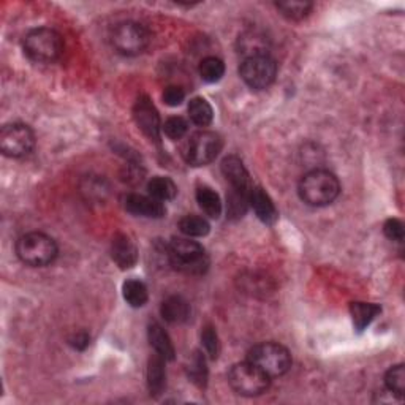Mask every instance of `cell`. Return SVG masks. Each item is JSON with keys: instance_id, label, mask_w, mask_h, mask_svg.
Returning <instances> with one entry per match:
<instances>
[{"instance_id": "cell-33", "label": "cell", "mask_w": 405, "mask_h": 405, "mask_svg": "<svg viewBox=\"0 0 405 405\" xmlns=\"http://www.w3.org/2000/svg\"><path fill=\"white\" fill-rule=\"evenodd\" d=\"M383 233L385 236L396 242L404 241V224L399 219H388L385 225H383Z\"/></svg>"}, {"instance_id": "cell-11", "label": "cell", "mask_w": 405, "mask_h": 405, "mask_svg": "<svg viewBox=\"0 0 405 405\" xmlns=\"http://www.w3.org/2000/svg\"><path fill=\"white\" fill-rule=\"evenodd\" d=\"M134 117L135 122L138 125V129L143 131V134L154 139V141H159L160 138V116L157 113L156 106L152 105V101L147 97H139L136 105L134 108Z\"/></svg>"}, {"instance_id": "cell-25", "label": "cell", "mask_w": 405, "mask_h": 405, "mask_svg": "<svg viewBox=\"0 0 405 405\" xmlns=\"http://www.w3.org/2000/svg\"><path fill=\"white\" fill-rule=\"evenodd\" d=\"M276 6L282 16L291 21L304 19L312 10V4L303 2V0H285V2H277Z\"/></svg>"}, {"instance_id": "cell-17", "label": "cell", "mask_w": 405, "mask_h": 405, "mask_svg": "<svg viewBox=\"0 0 405 405\" xmlns=\"http://www.w3.org/2000/svg\"><path fill=\"white\" fill-rule=\"evenodd\" d=\"M161 316L169 323H184L190 316V304L182 296H168L161 303Z\"/></svg>"}, {"instance_id": "cell-19", "label": "cell", "mask_w": 405, "mask_h": 405, "mask_svg": "<svg viewBox=\"0 0 405 405\" xmlns=\"http://www.w3.org/2000/svg\"><path fill=\"white\" fill-rule=\"evenodd\" d=\"M149 342L152 345V349L156 350L157 355H160L165 361L174 359V347L169 336L166 334V331L161 328L157 323H152L149 326Z\"/></svg>"}, {"instance_id": "cell-34", "label": "cell", "mask_w": 405, "mask_h": 405, "mask_svg": "<svg viewBox=\"0 0 405 405\" xmlns=\"http://www.w3.org/2000/svg\"><path fill=\"white\" fill-rule=\"evenodd\" d=\"M186 99V91L181 86H168L164 92V100L168 106H178Z\"/></svg>"}, {"instance_id": "cell-12", "label": "cell", "mask_w": 405, "mask_h": 405, "mask_svg": "<svg viewBox=\"0 0 405 405\" xmlns=\"http://www.w3.org/2000/svg\"><path fill=\"white\" fill-rule=\"evenodd\" d=\"M124 208L130 214L136 217L161 219L165 216V206L152 196H144L138 194H129L124 196Z\"/></svg>"}, {"instance_id": "cell-2", "label": "cell", "mask_w": 405, "mask_h": 405, "mask_svg": "<svg viewBox=\"0 0 405 405\" xmlns=\"http://www.w3.org/2000/svg\"><path fill=\"white\" fill-rule=\"evenodd\" d=\"M168 260L171 266L191 276L204 274L209 266V259L203 246L190 238H174L169 242Z\"/></svg>"}, {"instance_id": "cell-3", "label": "cell", "mask_w": 405, "mask_h": 405, "mask_svg": "<svg viewBox=\"0 0 405 405\" xmlns=\"http://www.w3.org/2000/svg\"><path fill=\"white\" fill-rule=\"evenodd\" d=\"M23 48L26 56L34 62H56L64 53V40L59 32L49 27H39L24 36Z\"/></svg>"}, {"instance_id": "cell-15", "label": "cell", "mask_w": 405, "mask_h": 405, "mask_svg": "<svg viewBox=\"0 0 405 405\" xmlns=\"http://www.w3.org/2000/svg\"><path fill=\"white\" fill-rule=\"evenodd\" d=\"M111 255L113 260L117 263V266L122 269L134 268L138 260V252L134 242L129 239L125 234H117L111 244Z\"/></svg>"}, {"instance_id": "cell-29", "label": "cell", "mask_w": 405, "mask_h": 405, "mask_svg": "<svg viewBox=\"0 0 405 405\" xmlns=\"http://www.w3.org/2000/svg\"><path fill=\"white\" fill-rule=\"evenodd\" d=\"M385 385L388 391L393 396H397L399 399L404 397L405 393V367L404 364L394 366L385 375Z\"/></svg>"}, {"instance_id": "cell-1", "label": "cell", "mask_w": 405, "mask_h": 405, "mask_svg": "<svg viewBox=\"0 0 405 405\" xmlns=\"http://www.w3.org/2000/svg\"><path fill=\"white\" fill-rule=\"evenodd\" d=\"M298 194L306 204L321 208L333 203L341 194V184L328 169H312L299 181Z\"/></svg>"}, {"instance_id": "cell-26", "label": "cell", "mask_w": 405, "mask_h": 405, "mask_svg": "<svg viewBox=\"0 0 405 405\" xmlns=\"http://www.w3.org/2000/svg\"><path fill=\"white\" fill-rule=\"evenodd\" d=\"M179 228L187 238H203L209 233L211 225L208 220L200 216H186L181 219Z\"/></svg>"}, {"instance_id": "cell-5", "label": "cell", "mask_w": 405, "mask_h": 405, "mask_svg": "<svg viewBox=\"0 0 405 405\" xmlns=\"http://www.w3.org/2000/svg\"><path fill=\"white\" fill-rule=\"evenodd\" d=\"M247 359L266 374L269 379L281 377V375L289 372L291 367L290 351L284 345L276 342H263L255 345L249 351Z\"/></svg>"}, {"instance_id": "cell-4", "label": "cell", "mask_w": 405, "mask_h": 405, "mask_svg": "<svg viewBox=\"0 0 405 405\" xmlns=\"http://www.w3.org/2000/svg\"><path fill=\"white\" fill-rule=\"evenodd\" d=\"M16 255L27 266L43 268L56 260L57 244L45 233H26L16 241Z\"/></svg>"}, {"instance_id": "cell-31", "label": "cell", "mask_w": 405, "mask_h": 405, "mask_svg": "<svg viewBox=\"0 0 405 405\" xmlns=\"http://www.w3.org/2000/svg\"><path fill=\"white\" fill-rule=\"evenodd\" d=\"M187 130H189L187 121L182 119V117L179 116L169 117L164 125V131L169 139H181L184 135L187 134Z\"/></svg>"}, {"instance_id": "cell-9", "label": "cell", "mask_w": 405, "mask_h": 405, "mask_svg": "<svg viewBox=\"0 0 405 405\" xmlns=\"http://www.w3.org/2000/svg\"><path fill=\"white\" fill-rule=\"evenodd\" d=\"M222 146L224 141L219 134L211 130H201L190 138L184 156L191 166H204L217 159Z\"/></svg>"}, {"instance_id": "cell-14", "label": "cell", "mask_w": 405, "mask_h": 405, "mask_svg": "<svg viewBox=\"0 0 405 405\" xmlns=\"http://www.w3.org/2000/svg\"><path fill=\"white\" fill-rule=\"evenodd\" d=\"M249 204L252 206L256 217H259L263 224H276L279 217L277 209L274 203H272L271 196L261 187H252L249 194Z\"/></svg>"}, {"instance_id": "cell-22", "label": "cell", "mask_w": 405, "mask_h": 405, "mask_svg": "<svg viewBox=\"0 0 405 405\" xmlns=\"http://www.w3.org/2000/svg\"><path fill=\"white\" fill-rule=\"evenodd\" d=\"M189 116L190 121L198 125V127H208L212 119H214V111H212V106L209 105L208 100L196 97L189 103Z\"/></svg>"}, {"instance_id": "cell-18", "label": "cell", "mask_w": 405, "mask_h": 405, "mask_svg": "<svg viewBox=\"0 0 405 405\" xmlns=\"http://www.w3.org/2000/svg\"><path fill=\"white\" fill-rule=\"evenodd\" d=\"M353 326L361 333L364 331L371 323L377 319V315L381 312V307L371 303H351L350 306Z\"/></svg>"}, {"instance_id": "cell-21", "label": "cell", "mask_w": 405, "mask_h": 405, "mask_svg": "<svg viewBox=\"0 0 405 405\" xmlns=\"http://www.w3.org/2000/svg\"><path fill=\"white\" fill-rule=\"evenodd\" d=\"M196 201L206 212V216H209L211 219H219L220 214H222V201H220V196L211 187H198Z\"/></svg>"}, {"instance_id": "cell-35", "label": "cell", "mask_w": 405, "mask_h": 405, "mask_svg": "<svg viewBox=\"0 0 405 405\" xmlns=\"http://www.w3.org/2000/svg\"><path fill=\"white\" fill-rule=\"evenodd\" d=\"M91 337L87 333H76L70 337V345L76 350H84L89 345Z\"/></svg>"}, {"instance_id": "cell-16", "label": "cell", "mask_w": 405, "mask_h": 405, "mask_svg": "<svg viewBox=\"0 0 405 405\" xmlns=\"http://www.w3.org/2000/svg\"><path fill=\"white\" fill-rule=\"evenodd\" d=\"M147 386L152 396H160L166 386L165 359L160 355H154L147 364Z\"/></svg>"}, {"instance_id": "cell-32", "label": "cell", "mask_w": 405, "mask_h": 405, "mask_svg": "<svg viewBox=\"0 0 405 405\" xmlns=\"http://www.w3.org/2000/svg\"><path fill=\"white\" fill-rule=\"evenodd\" d=\"M201 342H203V347H204L206 353H208V355L212 359H216L219 356V351H220L219 336L216 333V329L212 326H204L203 333H201Z\"/></svg>"}, {"instance_id": "cell-8", "label": "cell", "mask_w": 405, "mask_h": 405, "mask_svg": "<svg viewBox=\"0 0 405 405\" xmlns=\"http://www.w3.org/2000/svg\"><path fill=\"white\" fill-rule=\"evenodd\" d=\"M277 64L269 54L247 57L239 67V76L254 91H263L274 83Z\"/></svg>"}, {"instance_id": "cell-27", "label": "cell", "mask_w": 405, "mask_h": 405, "mask_svg": "<svg viewBox=\"0 0 405 405\" xmlns=\"http://www.w3.org/2000/svg\"><path fill=\"white\" fill-rule=\"evenodd\" d=\"M225 75V64L219 57H206L200 64V76L206 83H217Z\"/></svg>"}, {"instance_id": "cell-6", "label": "cell", "mask_w": 405, "mask_h": 405, "mask_svg": "<svg viewBox=\"0 0 405 405\" xmlns=\"http://www.w3.org/2000/svg\"><path fill=\"white\" fill-rule=\"evenodd\" d=\"M228 383L241 396L254 397L266 391L269 386V377L250 361L234 364L228 372Z\"/></svg>"}, {"instance_id": "cell-24", "label": "cell", "mask_w": 405, "mask_h": 405, "mask_svg": "<svg viewBox=\"0 0 405 405\" xmlns=\"http://www.w3.org/2000/svg\"><path fill=\"white\" fill-rule=\"evenodd\" d=\"M122 293H124V299L131 307H143L147 303V289L146 285L141 281H136V279H130L124 284L122 286Z\"/></svg>"}, {"instance_id": "cell-28", "label": "cell", "mask_w": 405, "mask_h": 405, "mask_svg": "<svg viewBox=\"0 0 405 405\" xmlns=\"http://www.w3.org/2000/svg\"><path fill=\"white\" fill-rule=\"evenodd\" d=\"M189 379L195 383L196 386H206L208 380V367H206V358L201 351H195L190 359V366L187 367Z\"/></svg>"}, {"instance_id": "cell-7", "label": "cell", "mask_w": 405, "mask_h": 405, "mask_svg": "<svg viewBox=\"0 0 405 405\" xmlns=\"http://www.w3.org/2000/svg\"><path fill=\"white\" fill-rule=\"evenodd\" d=\"M111 43L119 54L138 56L149 46L151 34L143 24L135 23V21H125L113 29Z\"/></svg>"}, {"instance_id": "cell-23", "label": "cell", "mask_w": 405, "mask_h": 405, "mask_svg": "<svg viewBox=\"0 0 405 405\" xmlns=\"http://www.w3.org/2000/svg\"><path fill=\"white\" fill-rule=\"evenodd\" d=\"M147 190H149V196L156 198L159 201H168V200H173L178 194V187H176V184L169 179V178H164V176H157V178H154L147 184Z\"/></svg>"}, {"instance_id": "cell-13", "label": "cell", "mask_w": 405, "mask_h": 405, "mask_svg": "<svg viewBox=\"0 0 405 405\" xmlns=\"http://www.w3.org/2000/svg\"><path fill=\"white\" fill-rule=\"evenodd\" d=\"M222 171L225 174L226 181L230 182L231 189L239 190V191H246V194H250L252 190V182H250V176L247 168L242 164V160L236 156H230L226 157L222 161Z\"/></svg>"}, {"instance_id": "cell-10", "label": "cell", "mask_w": 405, "mask_h": 405, "mask_svg": "<svg viewBox=\"0 0 405 405\" xmlns=\"http://www.w3.org/2000/svg\"><path fill=\"white\" fill-rule=\"evenodd\" d=\"M35 147V135L26 124H9L0 131V149L11 159L26 157Z\"/></svg>"}, {"instance_id": "cell-20", "label": "cell", "mask_w": 405, "mask_h": 405, "mask_svg": "<svg viewBox=\"0 0 405 405\" xmlns=\"http://www.w3.org/2000/svg\"><path fill=\"white\" fill-rule=\"evenodd\" d=\"M238 48L239 53L244 56V59L254 56H263L268 54V40L264 39L261 34L247 32L239 36Z\"/></svg>"}, {"instance_id": "cell-30", "label": "cell", "mask_w": 405, "mask_h": 405, "mask_svg": "<svg viewBox=\"0 0 405 405\" xmlns=\"http://www.w3.org/2000/svg\"><path fill=\"white\" fill-rule=\"evenodd\" d=\"M228 200V216L233 219H239L246 214L249 206V194L231 189L230 195L226 196Z\"/></svg>"}]
</instances>
